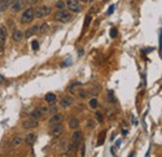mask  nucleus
Returning <instances> with one entry per match:
<instances>
[{"label": "nucleus", "mask_w": 162, "mask_h": 157, "mask_svg": "<svg viewBox=\"0 0 162 157\" xmlns=\"http://www.w3.org/2000/svg\"><path fill=\"white\" fill-rule=\"evenodd\" d=\"M35 16V10L32 8H28V9L24 10V13L21 14V18H20V23L21 24H28L31 23L32 19Z\"/></svg>", "instance_id": "1"}, {"label": "nucleus", "mask_w": 162, "mask_h": 157, "mask_svg": "<svg viewBox=\"0 0 162 157\" xmlns=\"http://www.w3.org/2000/svg\"><path fill=\"white\" fill-rule=\"evenodd\" d=\"M55 20H57V21H60V23H69L70 20H71V14L69 13V11H66V10H64V9H61V10H59L57 13L55 14Z\"/></svg>", "instance_id": "2"}, {"label": "nucleus", "mask_w": 162, "mask_h": 157, "mask_svg": "<svg viewBox=\"0 0 162 157\" xmlns=\"http://www.w3.org/2000/svg\"><path fill=\"white\" fill-rule=\"evenodd\" d=\"M28 4V0H12L11 5H10V9L12 13H18V11L23 10Z\"/></svg>", "instance_id": "3"}, {"label": "nucleus", "mask_w": 162, "mask_h": 157, "mask_svg": "<svg viewBox=\"0 0 162 157\" xmlns=\"http://www.w3.org/2000/svg\"><path fill=\"white\" fill-rule=\"evenodd\" d=\"M50 13H51V8L50 6H46V5H43V6H39L37 9H35V16L36 18H45L48 16Z\"/></svg>", "instance_id": "4"}, {"label": "nucleus", "mask_w": 162, "mask_h": 157, "mask_svg": "<svg viewBox=\"0 0 162 157\" xmlns=\"http://www.w3.org/2000/svg\"><path fill=\"white\" fill-rule=\"evenodd\" d=\"M65 3H66L68 9L71 11V13H79V11L81 10V6H80L77 0H65Z\"/></svg>", "instance_id": "5"}, {"label": "nucleus", "mask_w": 162, "mask_h": 157, "mask_svg": "<svg viewBox=\"0 0 162 157\" xmlns=\"http://www.w3.org/2000/svg\"><path fill=\"white\" fill-rule=\"evenodd\" d=\"M81 141H82V132L76 130L72 135V146H71L72 150H76V147L80 145Z\"/></svg>", "instance_id": "6"}, {"label": "nucleus", "mask_w": 162, "mask_h": 157, "mask_svg": "<svg viewBox=\"0 0 162 157\" xmlns=\"http://www.w3.org/2000/svg\"><path fill=\"white\" fill-rule=\"evenodd\" d=\"M62 121H64V115L55 114L54 116L50 117L49 123H50V126H52V125H59V123H62Z\"/></svg>", "instance_id": "7"}, {"label": "nucleus", "mask_w": 162, "mask_h": 157, "mask_svg": "<svg viewBox=\"0 0 162 157\" xmlns=\"http://www.w3.org/2000/svg\"><path fill=\"white\" fill-rule=\"evenodd\" d=\"M62 132H64V127H62L61 123H59V125H52L51 126V130H50V134H51L54 137H57V136H60Z\"/></svg>", "instance_id": "8"}, {"label": "nucleus", "mask_w": 162, "mask_h": 157, "mask_svg": "<svg viewBox=\"0 0 162 157\" xmlns=\"http://www.w3.org/2000/svg\"><path fill=\"white\" fill-rule=\"evenodd\" d=\"M37 125H39V122H37V120H34V118H30V120H26V121L23 122V127L24 129H35V127H37Z\"/></svg>", "instance_id": "9"}, {"label": "nucleus", "mask_w": 162, "mask_h": 157, "mask_svg": "<svg viewBox=\"0 0 162 157\" xmlns=\"http://www.w3.org/2000/svg\"><path fill=\"white\" fill-rule=\"evenodd\" d=\"M5 41H6V29L4 26H0V51L4 49Z\"/></svg>", "instance_id": "10"}, {"label": "nucleus", "mask_w": 162, "mask_h": 157, "mask_svg": "<svg viewBox=\"0 0 162 157\" xmlns=\"http://www.w3.org/2000/svg\"><path fill=\"white\" fill-rule=\"evenodd\" d=\"M60 105H61V107H64V109H68V107L72 105V98L71 97H62Z\"/></svg>", "instance_id": "11"}, {"label": "nucleus", "mask_w": 162, "mask_h": 157, "mask_svg": "<svg viewBox=\"0 0 162 157\" xmlns=\"http://www.w3.org/2000/svg\"><path fill=\"white\" fill-rule=\"evenodd\" d=\"M11 3H12V0H0V13L5 11L11 5Z\"/></svg>", "instance_id": "12"}, {"label": "nucleus", "mask_w": 162, "mask_h": 157, "mask_svg": "<svg viewBox=\"0 0 162 157\" xmlns=\"http://www.w3.org/2000/svg\"><path fill=\"white\" fill-rule=\"evenodd\" d=\"M36 32H39V26L35 25V26H32L30 29H28L26 31H25V36L26 38H30V36H32L34 34H36Z\"/></svg>", "instance_id": "13"}, {"label": "nucleus", "mask_w": 162, "mask_h": 157, "mask_svg": "<svg viewBox=\"0 0 162 157\" xmlns=\"http://www.w3.org/2000/svg\"><path fill=\"white\" fill-rule=\"evenodd\" d=\"M79 126H80V122H79V120L77 118H70L69 120V127L70 129H72V130H77L79 129Z\"/></svg>", "instance_id": "14"}, {"label": "nucleus", "mask_w": 162, "mask_h": 157, "mask_svg": "<svg viewBox=\"0 0 162 157\" xmlns=\"http://www.w3.org/2000/svg\"><path fill=\"white\" fill-rule=\"evenodd\" d=\"M24 38V34H23V31H20V30H15L14 32H12V40L14 41H21Z\"/></svg>", "instance_id": "15"}, {"label": "nucleus", "mask_w": 162, "mask_h": 157, "mask_svg": "<svg viewBox=\"0 0 162 157\" xmlns=\"http://www.w3.org/2000/svg\"><path fill=\"white\" fill-rule=\"evenodd\" d=\"M43 112H41V110L40 109H36L34 110L32 112H30V118H34V120H39L41 118V116H43Z\"/></svg>", "instance_id": "16"}, {"label": "nucleus", "mask_w": 162, "mask_h": 157, "mask_svg": "<svg viewBox=\"0 0 162 157\" xmlns=\"http://www.w3.org/2000/svg\"><path fill=\"white\" fill-rule=\"evenodd\" d=\"M36 141V135L35 134H28L26 137H25V142L28 145H32Z\"/></svg>", "instance_id": "17"}, {"label": "nucleus", "mask_w": 162, "mask_h": 157, "mask_svg": "<svg viewBox=\"0 0 162 157\" xmlns=\"http://www.w3.org/2000/svg\"><path fill=\"white\" fill-rule=\"evenodd\" d=\"M45 101L49 102V104H54L56 101V96L54 94H46L45 95Z\"/></svg>", "instance_id": "18"}, {"label": "nucleus", "mask_w": 162, "mask_h": 157, "mask_svg": "<svg viewBox=\"0 0 162 157\" xmlns=\"http://www.w3.org/2000/svg\"><path fill=\"white\" fill-rule=\"evenodd\" d=\"M105 137H106V131H101L99 135V138H97V146H101L105 142Z\"/></svg>", "instance_id": "19"}, {"label": "nucleus", "mask_w": 162, "mask_h": 157, "mask_svg": "<svg viewBox=\"0 0 162 157\" xmlns=\"http://www.w3.org/2000/svg\"><path fill=\"white\" fill-rule=\"evenodd\" d=\"M107 101H109L110 104H115V102H116L114 91H109V92H107Z\"/></svg>", "instance_id": "20"}, {"label": "nucleus", "mask_w": 162, "mask_h": 157, "mask_svg": "<svg viewBox=\"0 0 162 157\" xmlns=\"http://www.w3.org/2000/svg\"><path fill=\"white\" fill-rule=\"evenodd\" d=\"M89 105L91 109H97V106H99V101H97V98H91V100L89 101Z\"/></svg>", "instance_id": "21"}, {"label": "nucleus", "mask_w": 162, "mask_h": 157, "mask_svg": "<svg viewBox=\"0 0 162 157\" xmlns=\"http://www.w3.org/2000/svg\"><path fill=\"white\" fill-rule=\"evenodd\" d=\"M48 30H49V25H48L46 23L43 24V25H41V26L39 28V32H43V34H44V32H46Z\"/></svg>", "instance_id": "22"}, {"label": "nucleus", "mask_w": 162, "mask_h": 157, "mask_svg": "<svg viewBox=\"0 0 162 157\" xmlns=\"http://www.w3.org/2000/svg\"><path fill=\"white\" fill-rule=\"evenodd\" d=\"M21 142H23V140L20 138V137H15V138H12V142L11 143H12V146H19Z\"/></svg>", "instance_id": "23"}, {"label": "nucleus", "mask_w": 162, "mask_h": 157, "mask_svg": "<svg viewBox=\"0 0 162 157\" xmlns=\"http://www.w3.org/2000/svg\"><path fill=\"white\" fill-rule=\"evenodd\" d=\"M110 35H111L112 39L117 38V29H116V28H112L111 30H110Z\"/></svg>", "instance_id": "24"}, {"label": "nucleus", "mask_w": 162, "mask_h": 157, "mask_svg": "<svg viewBox=\"0 0 162 157\" xmlns=\"http://www.w3.org/2000/svg\"><path fill=\"white\" fill-rule=\"evenodd\" d=\"M95 116H96V120H97V121H99L100 123H102V122H103V116H102V114H101V112H99V111H97V112L95 114Z\"/></svg>", "instance_id": "25"}, {"label": "nucleus", "mask_w": 162, "mask_h": 157, "mask_svg": "<svg viewBox=\"0 0 162 157\" xmlns=\"http://www.w3.org/2000/svg\"><path fill=\"white\" fill-rule=\"evenodd\" d=\"M65 6H66V3H65V1H61V0H60V1H57V3H56V8H57L59 10L64 9Z\"/></svg>", "instance_id": "26"}, {"label": "nucleus", "mask_w": 162, "mask_h": 157, "mask_svg": "<svg viewBox=\"0 0 162 157\" xmlns=\"http://www.w3.org/2000/svg\"><path fill=\"white\" fill-rule=\"evenodd\" d=\"M31 48H32V50H37V49H39V43H37V41H32L31 43Z\"/></svg>", "instance_id": "27"}, {"label": "nucleus", "mask_w": 162, "mask_h": 157, "mask_svg": "<svg viewBox=\"0 0 162 157\" xmlns=\"http://www.w3.org/2000/svg\"><path fill=\"white\" fill-rule=\"evenodd\" d=\"M90 21H91V16H86V19H85V25H84V28H86V26H89V24H90Z\"/></svg>", "instance_id": "28"}, {"label": "nucleus", "mask_w": 162, "mask_h": 157, "mask_svg": "<svg viewBox=\"0 0 162 157\" xmlns=\"http://www.w3.org/2000/svg\"><path fill=\"white\" fill-rule=\"evenodd\" d=\"M114 10H115V6L111 5V6L109 8V10H107V15H111L112 13H114Z\"/></svg>", "instance_id": "29"}, {"label": "nucleus", "mask_w": 162, "mask_h": 157, "mask_svg": "<svg viewBox=\"0 0 162 157\" xmlns=\"http://www.w3.org/2000/svg\"><path fill=\"white\" fill-rule=\"evenodd\" d=\"M81 156H85V145H81Z\"/></svg>", "instance_id": "30"}, {"label": "nucleus", "mask_w": 162, "mask_h": 157, "mask_svg": "<svg viewBox=\"0 0 162 157\" xmlns=\"http://www.w3.org/2000/svg\"><path fill=\"white\" fill-rule=\"evenodd\" d=\"M160 49L162 50V31H161V35H160Z\"/></svg>", "instance_id": "31"}, {"label": "nucleus", "mask_w": 162, "mask_h": 157, "mask_svg": "<svg viewBox=\"0 0 162 157\" xmlns=\"http://www.w3.org/2000/svg\"><path fill=\"white\" fill-rule=\"evenodd\" d=\"M127 132H128L127 130H123V131H122V135H127Z\"/></svg>", "instance_id": "32"}, {"label": "nucleus", "mask_w": 162, "mask_h": 157, "mask_svg": "<svg viewBox=\"0 0 162 157\" xmlns=\"http://www.w3.org/2000/svg\"><path fill=\"white\" fill-rule=\"evenodd\" d=\"M80 1H82V3H86V1H89V0H80Z\"/></svg>", "instance_id": "33"}]
</instances>
